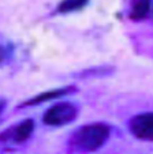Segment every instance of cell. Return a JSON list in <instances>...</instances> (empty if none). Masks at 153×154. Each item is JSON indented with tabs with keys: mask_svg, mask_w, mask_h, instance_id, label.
<instances>
[{
	"mask_svg": "<svg viewBox=\"0 0 153 154\" xmlns=\"http://www.w3.org/2000/svg\"><path fill=\"white\" fill-rule=\"evenodd\" d=\"M110 135V125L105 123H92L75 130L69 140V146L74 153H93L105 145Z\"/></svg>",
	"mask_w": 153,
	"mask_h": 154,
	"instance_id": "6da1fadb",
	"label": "cell"
},
{
	"mask_svg": "<svg viewBox=\"0 0 153 154\" xmlns=\"http://www.w3.org/2000/svg\"><path fill=\"white\" fill-rule=\"evenodd\" d=\"M78 113V106L75 104L62 101L46 109L43 116V122L44 124L51 125V127H63L74 122Z\"/></svg>",
	"mask_w": 153,
	"mask_h": 154,
	"instance_id": "7a4b0ae2",
	"label": "cell"
},
{
	"mask_svg": "<svg viewBox=\"0 0 153 154\" xmlns=\"http://www.w3.org/2000/svg\"><path fill=\"white\" fill-rule=\"evenodd\" d=\"M33 132H34V122L32 119H26L3 131L2 132V143H4V145H22L32 137Z\"/></svg>",
	"mask_w": 153,
	"mask_h": 154,
	"instance_id": "3957f363",
	"label": "cell"
},
{
	"mask_svg": "<svg viewBox=\"0 0 153 154\" xmlns=\"http://www.w3.org/2000/svg\"><path fill=\"white\" fill-rule=\"evenodd\" d=\"M129 130L138 139L153 142V112H144L131 117Z\"/></svg>",
	"mask_w": 153,
	"mask_h": 154,
	"instance_id": "277c9868",
	"label": "cell"
},
{
	"mask_svg": "<svg viewBox=\"0 0 153 154\" xmlns=\"http://www.w3.org/2000/svg\"><path fill=\"white\" fill-rule=\"evenodd\" d=\"M75 91H77V86H74V85H70V86H66V87H60V89H53V90H46V91H43V93L37 94V96H34L33 98H29V100H26V101H23L19 106L21 108L34 106V105H40V104H43V102L52 101V100L69 96V94H72V93H75Z\"/></svg>",
	"mask_w": 153,
	"mask_h": 154,
	"instance_id": "5b68a950",
	"label": "cell"
},
{
	"mask_svg": "<svg viewBox=\"0 0 153 154\" xmlns=\"http://www.w3.org/2000/svg\"><path fill=\"white\" fill-rule=\"evenodd\" d=\"M150 6H152V0H131L130 3V19L133 20H144L148 18L150 11Z\"/></svg>",
	"mask_w": 153,
	"mask_h": 154,
	"instance_id": "8992f818",
	"label": "cell"
},
{
	"mask_svg": "<svg viewBox=\"0 0 153 154\" xmlns=\"http://www.w3.org/2000/svg\"><path fill=\"white\" fill-rule=\"evenodd\" d=\"M90 3V0H62L56 7V12L58 14H71V12H77L84 10L88 4Z\"/></svg>",
	"mask_w": 153,
	"mask_h": 154,
	"instance_id": "52a82bcc",
	"label": "cell"
},
{
	"mask_svg": "<svg viewBox=\"0 0 153 154\" xmlns=\"http://www.w3.org/2000/svg\"><path fill=\"white\" fill-rule=\"evenodd\" d=\"M112 68H105V67H101V68H90V70H85L82 71L81 74H78V76H86V78H92V76H103V75H107V74L112 72Z\"/></svg>",
	"mask_w": 153,
	"mask_h": 154,
	"instance_id": "ba28073f",
	"label": "cell"
}]
</instances>
